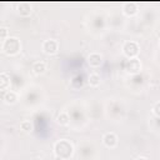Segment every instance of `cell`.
Wrapping results in <instances>:
<instances>
[{"instance_id":"cell-1","label":"cell","mask_w":160,"mask_h":160,"mask_svg":"<svg viewBox=\"0 0 160 160\" xmlns=\"http://www.w3.org/2000/svg\"><path fill=\"white\" fill-rule=\"evenodd\" d=\"M52 151H54V155L56 159L70 160L74 155V145L68 139H60L54 144Z\"/></svg>"},{"instance_id":"cell-2","label":"cell","mask_w":160,"mask_h":160,"mask_svg":"<svg viewBox=\"0 0 160 160\" xmlns=\"http://www.w3.org/2000/svg\"><path fill=\"white\" fill-rule=\"evenodd\" d=\"M21 50V41L16 36H9L1 41V51L8 56H15Z\"/></svg>"},{"instance_id":"cell-3","label":"cell","mask_w":160,"mask_h":160,"mask_svg":"<svg viewBox=\"0 0 160 160\" xmlns=\"http://www.w3.org/2000/svg\"><path fill=\"white\" fill-rule=\"evenodd\" d=\"M122 54L125 55V58L128 59H134L138 58L139 52H140V46L136 41L134 40H128L122 44Z\"/></svg>"},{"instance_id":"cell-4","label":"cell","mask_w":160,"mask_h":160,"mask_svg":"<svg viewBox=\"0 0 160 160\" xmlns=\"http://www.w3.org/2000/svg\"><path fill=\"white\" fill-rule=\"evenodd\" d=\"M41 49L46 55H55L59 51V42L55 39L44 40L41 44Z\"/></svg>"},{"instance_id":"cell-5","label":"cell","mask_w":160,"mask_h":160,"mask_svg":"<svg viewBox=\"0 0 160 160\" xmlns=\"http://www.w3.org/2000/svg\"><path fill=\"white\" fill-rule=\"evenodd\" d=\"M140 70H141V61L138 58L128 59V61L125 62V71L128 74L135 75V74H139Z\"/></svg>"},{"instance_id":"cell-6","label":"cell","mask_w":160,"mask_h":160,"mask_svg":"<svg viewBox=\"0 0 160 160\" xmlns=\"http://www.w3.org/2000/svg\"><path fill=\"white\" fill-rule=\"evenodd\" d=\"M102 144L104 146H106L108 149H114L118 146L119 144V138L115 132L112 131H109V132H105L104 136H102Z\"/></svg>"},{"instance_id":"cell-7","label":"cell","mask_w":160,"mask_h":160,"mask_svg":"<svg viewBox=\"0 0 160 160\" xmlns=\"http://www.w3.org/2000/svg\"><path fill=\"white\" fill-rule=\"evenodd\" d=\"M86 64L92 68V69H98L101 66L102 64V55L100 52H90L88 56H86Z\"/></svg>"},{"instance_id":"cell-8","label":"cell","mask_w":160,"mask_h":160,"mask_svg":"<svg viewBox=\"0 0 160 160\" xmlns=\"http://www.w3.org/2000/svg\"><path fill=\"white\" fill-rule=\"evenodd\" d=\"M2 100H4V102L8 104V105H14V104L18 102V100H19V95H18L16 91H14V90L10 89V90H8V91L4 92Z\"/></svg>"},{"instance_id":"cell-9","label":"cell","mask_w":160,"mask_h":160,"mask_svg":"<svg viewBox=\"0 0 160 160\" xmlns=\"http://www.w3.org/2000/svg\"><path fill=\"white\" fill-rule=\"evenodd\" d=\"M11 88V79L10 75L6 72H0V90L1 91H8Z\"/></svg>"},{"instance_id":"cell-10","label":"cell","mask_w":160,"mask_h":160,"mask_svg":"<svg viewBox=\"0 0 160 160\" xmlns=\"http://www.w3.org/2000/svg\"><path fill=\"white\" fill-rule=\"evenodd\" d=\"M138 10H139V8H138L136 2L131 1V2H125L122 5V12L128 16H134L135 14H138Z\"/></svg>"},{"instance_id":"cell-11","label":"cell","mask_w":160,"mask_h":160,"mask_svg":"<svg viewBox=\"0 0 160 160\" xmlns=\"http://www.w3.org/2000/svg\"><path fill=\"white\" fill-rule=\"evenodd\" d=\"M46 64L44 61H35L31 66V70L35 75H42L45 71H46Z\"/></svg>"},{"instance_id":"cell-12","label":"cell","mask_w":160,"mask_h":160,"mask_svg":"<svg viewBox=\"0 0 160 160\" xmlns=\"http://www.w3.org/2000/svg\"><path fill=\"white\" fill-rule=\"evenodd\" d=\"M100 82H101V78H100V75L98 72H91L89 75L88 84H89L90 88H98L100 85Z\"/></svg>"},{"instance_id":"cell-13","label":"cell","mask_w":160,"mask_h":160,"mask_svg":"<svg viewBox=\"0 0 160 160\" xmlns=\"http://www.w3.org/2000/svg\"><path fill=\"white\" fill-rule=\"evenodd\" d=\"M56 122L59 125H61V126H68L70 124V116H69V114L66 111L59 112L58 116H56Z\"/></svg>"},{"instance_id":"cell-14","label":"cell","mask_w":160,"mask_h":160,"mask_svg":"<svg viewBox=\"0 0 160 160\" xmlns=\"http://www.w3.org/2000/svg\"><path fill=\"white\" fill-rule=\"evenodd\" d=\"M31 12H32V10H31V6H30L29 4H22V5L20 6V10H19V15H20V16L28 18V16L31 15Z\"/></svg>"},{"instance_id":"cell-15","label":"cell","mask_w":160,"mask_h":160,"mask_svg":"<svg viewBox=\"0 0 160 160\" xmlns=\"http://www.w3.org/2000/svg\"><path fill=\"white\" fill-rule=\"evenodd\" d=\"M20 130L24 132H30L32 130V124L29 120H22L20 122Z\"/></svg>"},{"instance_id":"cell-16","label":"cell","mask_w":160,"mask_h":160,"mask_svg":"<svg viewBox=\"0 0 160 160\" xmlns=\"http://www.w3.org/2000/svg\"><path fill=\"white\" fill-rule=\"evenodd\" d=\"M10 36V32H9V29L6 26H0V40L4 41L5 39H8Z\"/></svg>"},{"instance_id":"cell-17","label":"cell","mask_w":160,"mask_h":160,"mask_svg":"<svg viewBox=\"0 0 160 160\" xmlns=\"http://www.w3.org/2000/svg\"><path fill=\"white\" fill-rule=\"evenodd\" d=\"M151 112L155 118H159L160 116V101H156L154 105H152V109H151Z\"/></svg>"},{"instance_id":"cell-18","label":"cell","mask_w":160,"mask_h":160,"mask_svg":"<svg viewBox=\"0 0 160 160\" xmlns=\"http://www.w3.org/2000/svg\"><path fill=\"white\" fill-rule=\"evenodd\" d=\"M134 160H149V159L145 158V156H139V158H136V159H134Z\"/></svg>"},{"instance_id":"cell-19","label":"cell","mask_w":160,"mask_h":160,"mask_svg":"<svg viewBox=\"0 0 160 160\" xmlns=\"http://www.w3.org/2000/svg\"><path fill=\"white\" fill-rule=\"evenodd\" d=\"M31 160H42V159H41V158H32Z\"/></svg>"}]
</instances>
